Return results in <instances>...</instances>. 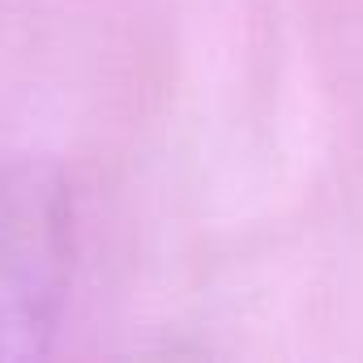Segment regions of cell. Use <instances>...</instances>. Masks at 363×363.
Listing matches in <instances>:
<instances>
[{
    "mask_svg": "<svg viewBox=\"0 0 363 363\" xmlns=\"http://www.w3.org/2000/svg\"><path fill=\"white\" fill-rule=\"evenodd\" d=\"M73 278V197L52 162L0 171V363L48 354Z\"/></svg>",
    "mask_w": 363,
    "mask_h": 363,
    "instance_id": "obj_1",
    "label": "cell"
}]
</instances>
